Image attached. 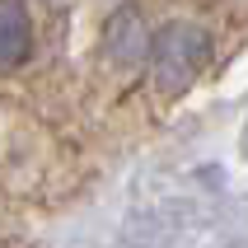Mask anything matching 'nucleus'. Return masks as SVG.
Instances as JSON below:
<instances>
[{
	"label": "nucleus",
	"instance_id": "obj_3",
	"mask_svg": "<svg viewBox=\"0 0 248 248\" xmlns=\"http://www.w3.org/2000/svg\"><path fill=\"white\" fill-rule=\"evenodd\" d=\"M33 52V19L19 0H0V70H14Z\"/></svg>",
	"mask_w": 248,
	"mask_h": 248
},
{
	"label": "nucleus",
	"instance_id": "obj_2",
	"mask_svg": "<svg viewBox=\"0 0 248 248\" xmlns=\"http://www.w3.org/2000/svg\"><path fill=\"white\" fill-rule=\"evenodd\" d=\"M150 28L140 19V10H117L103 24V52L112 66H140V56H150Z\"/></svg>",
	"mask_w": 248,
	"mask_h": 248
},
{
	"label": "nucleus",
	"instance_id": "obj_1",
	"mask_svg": "<svg viewBox=\"0 0 248 248\" xmlns=\"http://www.w3.org/2000/svg\"><path fill=\"white\" fill-rule=\"evenodd\" d=\"M211 61V33L202 24H164L150 38V80L159 94L178 98Z\"/></svg>",
	"mask_w": 248,
	"mask_h": 248
}]
</instances>
